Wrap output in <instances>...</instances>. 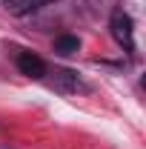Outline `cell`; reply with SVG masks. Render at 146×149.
<instances>
[{
	"label": "cell",
	"instance_id": "obj_5",
	"mask_svg": "<svg viewBox=\"0 0 146 149\" xmlns=\"http://www.w3.org/2000/svg\"><path fill=\"white\" fill-rule=\"evenodd\" d=\"M77 49H80V40L72 37V35H63V37L55 40V52H57V55H74Z\"/></svg>",
	"mask_w": 146,
	"mask_h": 149
},
{
	"label": "cell",
	"instance_id": "obj_3",
	"mask_svg": "<svg viewBox=\"0 0 146 149\" xmlns=\"http://www.w3.org/2000/svg\"><path fill=\"white\" fill-rule=\"evenodd\" d=\"M46 3H52V0H3L6 12H12V15H17V17L32 15V12H37V9H43Z\"/></svg>",
	"mask_w": 146,
	"mask_h": 149
},
{
	"label": "cell",
	"instance_id": "obj_1",
	"mask_svg": "<svg viewBox=\"0 0 146 149\" xmlns=\"http://www.w3.org/2000/svg\"><path fill=\"white\" fill-rule=\"evenodd\" d=\"M109 29H112V37L117 40V46H123L126 52H135V23H132V17H129L120 6L112 12Z\"/></svg>",
	"mask_w": 146,
	"mask_h": 149
},
{
	"label": "cell",
	"instance_id": "obj_4",
	"mask_svg": "<svg viewBox=\"0 0 146 149\" xmlns=\"http://www.w3.org/2000/svg\"><path fill=\"white\" fill-rule=\"evenodd\" d=\"M55 86H57V89H63V92H77V89H83L77 72H69V69L55 72Z\"/></svg>",
	"mask_w": 146,
	"mask_h": 149
},
{
	"label": "cell",
	"instance_id": "obj_2",
	"mask_svg": "<svg viewBox=\"0 0 146 149\" xmlns=\"http://www.w3.org/2000/svg\"><path fill=\"white\" fill-rule=\"evenodd\" d=\"M17 69L26 77H43L46 74V63H43V57H37V55H32V52H20L17 55Z\"/></svg>",
	"mask_w": 146,
	"mask_h": 149
}]
</instances>
